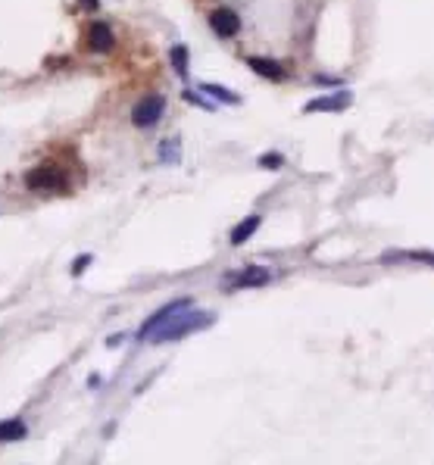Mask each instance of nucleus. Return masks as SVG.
<instances>
[{"label": "nucleus", "mask_w": 434, "mask_h": 465, "mask_svg": "<svg viewBox=\"0 0 434 465\" xmlns=\"http://www.w3.org/2000/svg\"><path fill=\"white\" fill-rule=\"evenodd\" d=\"M207 325H212V312H197L191 310V300H175L163 306L153 319H147L138 337L150 344H166V341H181L185 334L200 331Z\"/></svg>", "instance_id": "1"}, {"label": "nucleus", "mask_w": 434, "mask_h": 465, "mask_svg": "<svg viewBox=\"0 0 434 465\" xmlns=\"http://www.w3.org/2000/svg\"><path fill=\"white\" fill-rule=\"evenodd\" d=\"M160 156H163V163H175V160H178V141H175V138L163 141V147H160Z\"/></svg>", "instance_id": "14"}, {"label": "nucleus", "mask_w": 434, "mask_h": 465, "mask_svg": "<svg viewBox=\"0 0 434 465\" xmlns=\"http://www.w3.org/2000/svg\"><path fill=\"white\" fill-rule=\"evenodd\" d=\"M350 91H337V94H322L306 104V113H341V109L350 106Z\"/></svg>", "instance_id": "4"}, {"label": "nucleus", "mask_w": 434, "mask_h": 465, "mask_svg": "<svg viewBox=\"0 0 434 465\" xmlns=\"http://www.w3.org/2000/svg\"><path fill=\"white\" fill-rule=\"evenodd\" d=\"M247 66L254 69L256 75H263V78H285V69H281V62H275V60L250 57V60H247Z\"/></svg>", "instance_id": "8"}, {"label": "nucleus", "mask_w": 434, "mask_h": 465, "mask_svg": "<svg viewBox=\"0 0 434 465\" xmlns=\"http://www.w3.org/2000/svg\"><path fill=\"white\" fill-rule=\"evenodd\" d=\"M256 228H259V216H247V219H241V222L232 228V244H234V247H241L244 241L254 238Z\"/></svg>", "instance_id": "9"}, {"label": "nucleus", "mask_w": 434, "mask_h": 465, "mask_svg": "<svg viewBox=\"0 0 434 465\" xmlns=\"http://www.w3.org/2000/svg\"><path fill=\"white\" fill-rule=\"evenodd\" d=\"M163 109H166L163 94H147V97H141L135 109H131V122H135L138 128H150V125L160 122Z\"/></svg>", "instance_id": "2"}, {"label": "nucleus", "mask_w": 434, "mask_h": 465, "mask_svg": "<svg viewBox=\"0 0 434 465\" xmlns=\"http://www.w3.org/2000/svg\"><path fill=\"white\" fill-rule=\"evenodd\" d=\"M281 163H285V156L281 153H263L259 156V165H263V169H281Z\"/></svg>", "instance_id": "15"}, {"label": "nucleus", "mask_w": 434, "mask_h": 465, "mask_svg": "<svg viewBox=\"0 0 434 465\" xmlns=\"http://www.w3.org/2000/svg\"><path fill=\"white\" fill-rule=\"evenodd\" d=\"M26 434H28L26 422H19V419H6V422H0V444H13V440H22Z\"/></svg>", "instance_id": "10"}, {"label": "nucleus", "mask_w": 434, "mask_h": 465, "mask_svg": "<svg viewBox=\"0 0 434 465\" xmlns=\"http://www.w3.org/2000/svg\"><path fill=\"white\" fill-rule=\"evenodd\" d=\"M172 69L185 78L188 75V47L185 44H175L172 47Z\"/></svg>", "instance_id": "12"}, {"label": "nucleus", "mask_w": 434, "mask_h": 465, "mask_svg": "<svg viewBox=\"0 0 434 465\" xmlns=\"http://www.w3.org/2000/svg\"><path fill=\"white\" fill-rule=\"evenodd\" d=\"M28 187L31 191H57V187H66V175L57 172L53 165H41V169L28 172Z\"/></svg>", "instance_id": "3"}, {"label": "nucleus", "mask_w": 434, "mask_h": 465, "mask_svg": "<svg viewBox=\"0 0 434 465\" xmlns=\"http://www.w3.org/2000/svg\"><path fill=\"white\" fill-rule=\"evenodd\" d=\"M210 26L219 38H234L241 31V16L234 10H212L210 13Z\"/></svg>", "instance_id": "5"}, {"label": "nucleus", "mask_w": 434, "mask_h": 465, "mask_svg": "<svg viewBox=\"0 0 434 465\" xmlns=\"http://www.w3.org/2000/svg\"><path fill=\"white\" fill-rule=\"evenodd\" d=\"M391 263V259H416V263H431L434 266V253H422V250H406V253H388L384 256Z\"/></svg>", "instance_id": "13"}, {"label": "nucleus", "mask_w": 434, "mask_h": 465, "mask_svg": "<svg viewBox=\"0 0 434 465\" xmlns=\"http://www.w3.org/2000/svg\"><path fill=\"white\" fill-rule=\"evenodd\" d=\"M88 263H91V256H78L72 263V275H82L85 269H88Z\"/></svg>", "instance_id": "16"}, {"label": "nucleus", "mask_w": 434, "mask_h": 465, "mask_svg": "<svg viewBox=\"0 0 434 465\" xmlns=\"http://www.w3.org/2000/svg\"><path fill=\"white\" fill-rule=\"evenodd\" d=\"M88 47L94 53H109L116 47V38L113 31H109V26H104V22H94V26L88 28Z\"/></svg>", "instance_id": "6"}, {"label": "nucleus", "mask_w": 434, "mask_h": 465, "mask_svg": "<svg viewBox=\"0 0 434 465\" xmlns=\"http://www.w3.org/2000/svg\"><path fill=\"white\" fill-rule=\"evenodd\" d=\"M266 281H269V272L259 269V266H250V269H244V272L234 275L232 288H259V285H266Z\"/></svg>", "instance_id": "7"}, {"label": "nucleus", "mask_w": 434, "mask_h": 465, "mask_svg": "<svg viewBox=\"0 0 434 465\" xmlns=\"http://www.w3.org/2000/svg\"><path fill=\"white\" fill-rule=\"evenodd\" d=\"M200 91L210 94V97H216V100H225V104H241L238 94H232L228 88H219V84H200Z\"/></svg>", "instance_id": "11"}, {"label": "nucleus", "mask_w": 434, "mask_h": 465, "mask_svg": "<svg viewBox=\"0 0 434 465\" xmlns=\"http://www.w3.org/2000/svg\"><path fill=\"white\" fill-rule=\"evenodd\" d=\"M85 6H88V10H97V0H82Z\"/></svg>", "instance_id": "17"}]
</instances>
